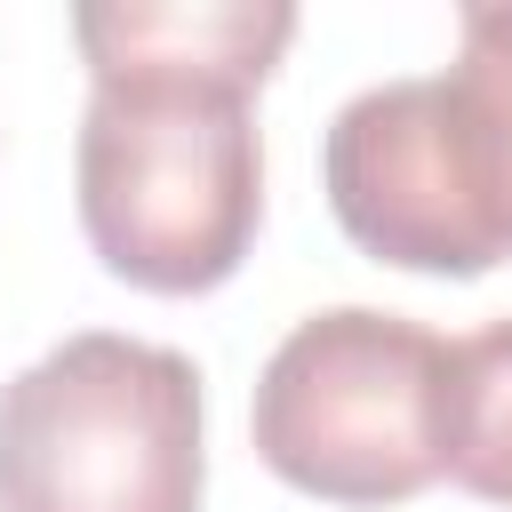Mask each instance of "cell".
I'll use <instances>...</instances> for the list:
<instances>
[{
	"label": "cell",
	"mask_w": 512,
	"mask_h": 512,
	"mask_svg": "<svg viewBox=\"0 0 512 512\" xmlns=\"http://www.w3.org/2000/svg\"><path fill=\"white\" fill-rule=\"evenodd\" d=\"M200 368L144 336H64L0 384V512H200Z\"/></svg>",
	"instance_id": "2"
},
{
	"label": "cell",
	"mask_w": 512,
	"mask_h": 512,
	"mask_svg": "<svg viewBox=\"0 0 512 512\" xmlns=\"http://www.w3.org/2000/svg\"><path fill=\"white\" fill-rule=\"evenodd\" d=\"M72 168L88 248L144 296L232 280L264 216V144L240 88L96 80Z\"/></svg>",
	"instance_id": "1"
},
{
	"label": "cell",
	"mask_w": 512,
	"mask_h": 512,
	"mask_svg": "<svg viewBox=\"0 0 512 512\" xmlns=\"http://www.w3.org/2000/svg\"><path fill=\"white\" fill-rule=\"evenodd\" d=\"M320 184L352 248L400 272L472 280L504 264V240L464 176V144L448 120L440 80H384L360 88L320 144Z\"/></svg>",
	"instance_id": "4"
},
{
	"label": "cell",
	"mask_w": 512,
	"mask_h": 512,
	"mask_svg": "<svg viewBox=\"0 0 512 512\" xmlns=\"http://www.w3.org/2000/svg\"><path fill=\"white\" fill-rule=\"evenodd\" d=\"M456 64L440 72L456 144H464V176L512 256V0L504 8H464L456 24Z\"/></svg>",
	"instance_id": "6"
},
{
	"label": "cell",
	"mask_w": 512,
	"mask_h": 512,
	"mask_svg": "<svg viewBox=\"0 0 512 512\" xmlns=\"http://www.w3.org/2000/svg\"><path fill=\"white\" fill-rule=\"evenodd\" d=\"M448 344L400 312L336 304L280 336L256 376V456L320 504H408L440 480Z\"/></svg>",
	"instance_id": "3"
},
{
	"label": "cell",
	"mask_w": 512,
	"mask_h": 512,
	"mask_svg": "<svg viewBox=\"0 0 512 512\" xmlns=\"http://www.w3.org/2000/svg\"><path fill=\"white\" fill-rule=\"evenodd\" d=\"M72 40L96 80H208V88L248 96L296 40V8L280 0H88L72 8Z\"/></svg>",
	"instance_id": "5"
},
{
	"label": "cell",
	"mask_w": 512,
	"mask_h": 512,
	"mask_svg": "<svg viewBox=\"0 0 512 512\" xmlns=\"http://www.w3.org/2000/svg\"><path fill=\"white\" fill-rule=\"evenodd\" d=\"M440 472L480 504L512 512V320L448 344V416H440Z\"/></svg>",
	"instance_id": "7"
}]
</instances>
